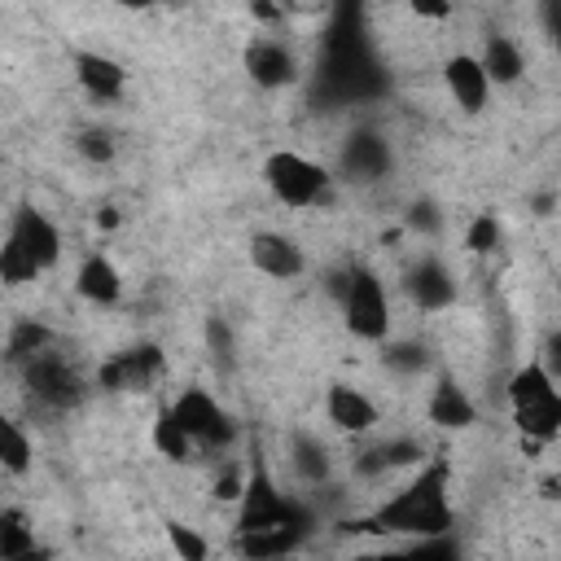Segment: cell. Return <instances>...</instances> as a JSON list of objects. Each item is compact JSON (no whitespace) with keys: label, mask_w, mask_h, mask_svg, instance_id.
<instances>
[{"label":"cell","mask_w":561,"mask_h":561,"mask_svg":"<svg viewBox=\"0 0 561 561\" xmlns=\"http://www.w3.org/2000/svg\"><path fill=\"white\" fill-rule=\"evenodd\" d=\"M451 504H447V460L421 465V473L390 495L377 513L351 522L346 530H373V535H416V539H443L451 535Z\"/></svg>","instance_id":"cell-1"},{"label":"cell","mask_w":561,"mask_h":561,"mask_svg":"<svg viewBox=\"0 0 561 561\" xmlns=\"http://www.w3.org/2000/svg\"><path fill=\"white\" fill-rule=\"evenodd\" d=\"M280 526H311V522L289 495L276 491V482L267 473V460H263V447L250 443V473H245V486H241V500H237V535L280 530Z\"/></svg>","instance_id":"cell-2"},{"label":"cell","mask_w":561,"mask_h":561,"mask_svg":"<svg viewBox=\"0 0 561 561\" xmlns=\"http://www.w3.org/2000/svg\"><path fill=\"white\" fill-rule=\"evenodd\" d=\"M324 92L329 96H364V92H377L373 48H368L364 31L351 26L346 13H342V26L329 35V48H324Z\"/></svg>","instance_id":"cell-3"},{"label":"cell","mask_w":561,"mask_h":561,"mask_svg":"<svg viewBox=\"0 0 561 561\" xmlns=\"http://www.w3.org/2000/svg\"><path fill=\"white\" fill-rule=\"evenodd\" d=\"M18 368H22L26 399H31L35 408H44V412H70V408H79L83 394H88V381H83L79 364H70V359H66L61 351H53V346H44L39 355H31V359L18 364Z\"/></svg>","instance_id":"cell-4"},{"label":"cell","mask_w":561,"mask_h":561,"mask_svg":"<svg viewBox=\"0 0 561 561\" xmlns=\"http://www.w3.org/2000/svg\"><path fill=\"white\" fill-rule=\"evenodd\" d=\"M263 180L285 206H298V210L302 206H324L333 197L324 167H316V162H307L302 153H289V149H280L263 162Z\"/></svg>","instance_id":"cell-5"},{"label":"cell","mask_w":561,"mask_h":561,"mask_svg":"<svg viewBox=\"0 0 561 561\" xmlns=\"http://www.w3.org/2000/svg\"><path fill=\"white\" fill-rule=\"evenodd\" d=\"M342 302V320L355 337L364 342H386L390 333V307H386V289L377 280V272L368 267H351V285L337 298Z\"/></svg>","instance_id":"cell-6"},{"label":"cell","mask_w":561,"mask_h":561,"mask_svg":"<svg viewBox=\"0 0 561 561\" xmlns=\"http://www.w3.org/2000/svg\"><path fill=\"white\" fill-rule=\"evenodd\" d=\"M171 416L180 421V430L188 434V443H202V447H210V451H219V447H228L232 438H237V425H232V416L215 403V394H206L202 386H188L175 403H171Z\"/></svg>","instance_id":"cell-7"},{"label":"cell","mask_w":561,"mask_h":561,"mask_svg":"<svg viewBox=\"0 0 561 561\" xmlns=\"http://www.w3.org/2000/svg\"><path fill=\"white\" fill-rule=\"evenodd\" d=\"M162 373H167L162 351H158L153 342H136V346L118 351L114 359H105V364L96 368V381H101L105 390H153Z\"/></svg>","instance_id":"cell-8"},{"label":"cell","mask_w":561,"mask_h":561,"mask_svg":"<svg viewBox=\"0 0 561 561\" xmlns=\"http://www.w3.org/2000/svg\"><path fill=\"white\" fill-rule=\"evenodd\" d=\"M9 241L44 272V267H53L57 259H61V232L48 224V215H39L31 202H22L18 206V215H13V228H9Z\"/></svg>","instance_id":"cell-9"},{"label":"cell","mask_w":561,"mask_h":561,"mask_svg":"<svg viewBox=\"0 0 561 561\" xmlns=\"http://www.w3.org/2000/svg\"><path fill=\"white\" fill-rule=\"evenodd\" d=\"M337 167H342V175L355 180V184L381 180V175L390 171V145H386V136H377V131H368V127L351 131L346 145H342V153H337Z\"/></svg>","instance_id":"cell-10"},{"label":"cell","mask_w":561,"mask_h":561,"mask_svg":"<svg viewBox=\"0 0 561 561\" xmlns=\"http://www.w3.org/2000/svg\"><path fill=\"white\" fill-rule=\"evenodd\" d=\"M250 263H254L263 276H272V280H294V276L307 267L298 241L285 237V232H254V237H250Z\"/></svg>","instance_id":"cell-11"},{"label":"cell","mask_w":561,"mask_h":561,"mask_svg":"<svg viewBox=\"0 0 561 561\" xmlns=\"http://www.w3.org/2000/svg\"><path fill=\"white\" fill-rule=\"evenodd\" d=\"M403 289H408V298H412L421 311H443V307L456 302V280H451V272H447L438 259L412 263L408 276H403Z\"/></svg>","instance_id":"cell-12"},{"label":"cell","mask_w":561,"mask_h":561,"mask_svg":"<svg viewBox=\"0 0 561 561\" xmlns=\"http://www.w3.org/2000/svg\"><path fill=\"white\" fill-rule=\"evenodd\" d=\"M245 75L259 88H285V83L298 79V61L280 39H254L245 48Z\"/></svg>","instance_id":"cell-13"},{"label":"cell","mask_w":561,"mask_h":561,"mask_svg":"<svg viewBox=\"0 0 561 561\" xmlns=\"http://www.w3.org/2000/svg\"><path fill=\"white\" fill-rule=\"evenodd\" d=\"M75 79H79V88L88 92V96H96V101H118L123 96V88H127V70L114 61V57H105V53H75Z\"/></svg>","instance_id":"cell-14"},{"label":"cell","mask_w":561,"mask_h":561,"mask_svg":"<svg viewBox=\"0 0 561 561\" xmlns=\"http://www.w3.org/2000/svg\"><path fill=\"white\" fill-rule=\"evenodd\" d=\"M443 79H447V92L456 96V105H460L465 114H478V110L486 105L491 83H486V75H482V66H478V57H469V53L447 57Z\"/></svg>","instance_id":"cell-15"},{"label":"cell","mask_w":561,"mask_h":561,"mask_svg":"<svg viewBox=\"0 0 561 561\" xmlns=\"http://www.w3.org/2000/svg\"><path fill=\"white\" fill-rule=\"evenodd\" d=\"M324 412H329V421H333L337 430H346V434H364V430L377 425V408H373V399L359 394V390L346 386V381H333V386H329V394H324Z\"/></svg>","instance_id":"cell-16"},{"label":"cell","mask_w":561,"mask_h":561,"mask_svg":"<svg viewBox=\"0 0 561 561\" xmlns=\"http://www.w3.org/2000/svg\"><path fill=\"white\" fill-rule=\"evenodd\" d=\"M430 421H434L438 430H469V425L478 421L473 399L456 386L451 373H438V386H434V394H430Z\"/></svg>","instance_id":"cell-17"},{"label":"cell","mask_w":561,"mask_h":561,"mask_svg":"<svg viewBox=\"0 0 561 561\" xmlns=\"http://www.w3.org/2000/svg\"><path fill=\"white\" fill-rule=\"evenodd\" d=\"M403 465H425V447L416 438H386L355 456V473H364V478H377V473L403 469Z\"/></svg>","instance_id":"cell-18"},{"label":"cell","mask_w":561,"mask_h":561,"mask_svg":"<svg viewBox=\"0 0 561 561\" xmlns=\"http://www.w3.org/2000/svg\"><path fill=\"white\" fill-rule=\"evenodd\" d=\"M307 539V526H280V530H254V535H237L232 548L245 561H276L285 552H294Z\"/></svg>","instance_id":"cell-19"},{"label":"cell","mask_w":561,"mask_h":561,"mask_svg":"<svg viewBox=\"0 0 561 561\" xmlns=\"http://www.w3.org/2000/svg\"><path fill=\"white\" fill-rule=\"evenodd\" d=\"M79 294L88 298V302H101V307H110V302H118V294H123V280H118V267L105 259V254H88L83 263H79Z\"/></svg>","instance_id":"cell-20"},{"label":"cell","mask_w":561,"mask_h":561,"mask_svg":"<svg viewBox=\"0 0 561 561\" xmlns=\"http://www.w3.org/2000/svg\"><path fill=\"white\" fill-rule=\"evenodd\" d=\"M478 66H482V75H486V83H517L522 79V48L508 39V35H486V44H482V57H478Z\"/></svg>","instance_id":"cell-21"},{"label":"cell","mask_w":561,"mask_h":561,"mask_svg":"<svg viewBox=\"0 0 561 561\" xmlns=\"http://www.w3.org/2000/svg\"><path fill=\"white\" fill-rule=\"evenodd\" d=\"M508 399H513V412H522V408H535V403H548V399H561V394H557L552 373L543 364H526V368L513 373Z\"/></svg>","instance_id":"cell-22"},{"label":"cell","mask_w":561,"mask_h":561,"mask_svg":"<svg viewBox=\"0 0 561 561\" xmlns=\"http://www.w3.org/2000/svg\"><path fill=\"white\" fill-rule=\"evenodd\" d=\"M381 364H386L390 373H399V377H416V373H425V368L434 364V355H430L425 342H416V337H399V342H386Z\"/></svg>","instance_id":"cell-23"},{"label":"cell","mask_w":561,"mask_h":561,"mask_svg":"<svg viewBox=\"0 0 561 561\" xmlns=\"http://www.w3.org/2000/svg\"><path fill=\"white\" fill-rule=\"evenodd\" d=\"M44 346H53V329L39 324V320H18V324L9 329V346H4V355H9V364H26V359L39 355Z\"/></svg>","instance_id":"cell-24"},{"label":"cell","mask_w":561,"mask_h":561,"mask_svg":"<svg viewBox=\"0 0 561 561\" xmlns=\"http://www.w3.org/2000/svg\"><path fill=\"white\" fill-rule=\"evenodd\" d=\"M289 451H294V469H298L302 482H329V451H324L320 438H311V434H294Z\"/></svg>","instance_id":"cell-25"},{"label":"cell","mask_w":561,"mask_h":561,"mask_svg":"<svg viewBox=\"0 0 561 561\" xmlns=\"http://www.w3.org/2000/svg\"><path fill=\"white\" fill-rule=\"evenodd\" d=\"M35 548V530L22 508H0V561H13Z\"/></svg>","instance_id":"cell-26"},{"label":"cell","mask_w":561,"mask_h":561,"mask_svg":"<svg viewBox=\"0 0 561 561\" xmlns=\"http://www.w3.org/2000/svg\"><path fill=\"white\" fill-rule=\"evenodd\" d=\"M513 421H517V430H522L526 438L548 443V438H557V430H561V399H548V403L522 408V412H513Z\"/></svg>","instance_id":"cell-27"},{"label":"cell","mask_w":561,"mask_h":561,"mask_svg":"<svg viewBox=\"0 0 561 561\" xmlns=\"http://www.w3.org/2000/svg\"><path fill=\"white\" fill-rule=\"evenodd\" d=\"M153 447H158L167 460H188V451H193L188 434H184L180 421L171 416V403L158 408V421H153Z\"/></svg>","instance_id":"cell-28"},{"label":"cell","mask_w":561,"mask_h":561,"mask_svg":"<svg viewBox=\"0 0 561 561\" xmlns=\"http://www.w3.org/2000/svg\"><path fill=\"white\" fill-rule=\"evenodd\" d=\"M0 469H9V473H26L31 469V443L9 416H0Z\"/></svg>","instance_id":"cell-29"},{"label":"cell","mask_w":561,"mask_h":561,"mask_svg":"<svg viewBox=\"0 0 561 561\" xmlns=\"http://www.w3.org/2000/svg\"><path fill=\"white\" fill-rule=\"evenodd\" d=\"M167 543L175 548V557L180 561H210V543H206V535L202 530H193L188 522H167Z\"/></svg>","instance_id":"cell-30"},{"label":"cell","mask_w":561,"mask_h":561,"mask_svg":"<svg viewBox=\"0 0 561 561\" xmlns=\"http://www.w3.org/2000/svg\"><path fill=\"white\" fill-rule=\"evenodd\" d=\"M39 276V267L13 245V241H4L0 245V285H26V280H35Z\"/></svg>","instance_id":"cell-31"},{"label":"cell","mask_w":561,"mask_h":561,"mask_svg":"<svg viewBox=\"0 0 561 561\" xmlns=\"http://www.w3.org/2000/svg\"><path fill=\"white\" fill-rule=\"evenodd\" d=\"M75 149H79V158H88V162H110V158H114V136H110L105 127H83V131L75 136Z\"/></svg>","instance_id":"cell-32"},{"label":"cell","mask_w":561,"mask_h":561,"mask_svg":"<svg viewBox=\"0 0 561 561\" xmlns=\"http://www.w3.org/2000/svg\"><path fill=\"white\" fill-rule=\"evenodd\" d=\"M206 346H210L215 364L228 373V368H232V329H228L224 316H210V320H206Z\"/></svg>","instance_id":"cell-33"},{"label":"cell","mask_w":561,"mask_h":561,"mask_svg":"<svg viewBox=\"0 0 561 561\" xmlns=\"http://www.w3.org/2000/svg\"><path fill=\"white\" fill-rule=\"evenodd\" d=\"M465 245H469L473 254H491V250L500 245V224H495V215H478V219L469 224V232H465Z\"/></svg>","instance_id":"cell-34"},{"label":"cell","mask_w":561,"mask_h":561,"mask_svg":"<svg viewBox=\"0 0 561 561\" xmlns=\"http://www.w3.org/2000/svg\"><path fill=\"white\" fill-rule=\"evenodd\" d=\"M403 561H460V552H456L451 535H443V539H421L416 548L403 552Z\"/></svg>","instance_id":"cell-35"},{"label":"cell","mask_w":561,"mask_h":561,"mask_svg":"<svg viewBox=\"0 0 561 561\" xmlns=\"http://www.w3.org/2000/svg\"><path fill=\"white\" fill-rule=\"evenodd\" d=\"M403 224L412 228V232H438V224H443V215H438V206L434 202H412L408 206V215H403Z\"/></svg>","instance_id":"cell-36"},{"label":"cell","mask_w":561,"mask_h":561,"mask_svg":"<svg viewBox=\"0 0 561 561\" xmlns=\"http://www.w3.org/2000/svg\"><path fill=\"white\" fill-rule=\"evenodd\" d=\"M241 486H245V473H241L237 465H228V469H219V478H215V500H241Z\"/></svg>","instance_id":"cell-37"},{"label":"cell","mask_w":561,"mask_h":561,"mask_svg":"<svg viewBox=\"0 0 561 561\" xmlns=\"http://www.w3.org/2000/svg\"><path fill=\"white\" fill-rule=\"evenodd\" d=\"M324 285H329V294H333V298H342V294H346V285H351V267H333V272L324 276Z\"/></svg>","instance_id":"cell-38"},{"label":"cell","mask_w":561,"mask_h":561,"mask_svg":"<svg viewBox=\"0 0 561 561\" xmlns=\"http://www.w3.org/2000/svg\"><path fill=\"white\" fill-rule=\"evenodd\" d=\"M412 13H416V18H447V13H451V4H434V0H416V4H412Z\"/></svg>","instance_id":"cell-39"},{"label":"cell","mask_w":561,"mask_h":561,"mask_svg":"<svg viewBox=\"0 0 561 561\" xmlns=\"http://www.w3.org/2000/svg\"><path fill=\"white\" fill-rule=\"evenodd\" d=\"M13 561H57V557H53L48 548H39V543H35L31 552H22V557H13Z\"/></svg>","instance_id":"cell-40"},{"label":"cell","mask_w":561,"mask_h":561,"mask_svg":"<svg viewBox=\"0 0 561 561\" xmlns=\"http://www.w3.org/2000/svg\"><path fill=\"white\" fill-rule=\"evenodd\" d=\"M96 224H101V228H118V210H114V206H105V210L96 215Z\"/></svg>","instance_id":"cell-41"},{"label":"cell","mask_w":561,"mask_h":561,"mask_svg":"<svg viewBox=\"0 0 561 561\" xmlns=\"http://www.w3.org/2000/svg\"><path fill=\"white\" fill-rule=\"evenodd\" d=\"M254 18H267V22H280V9H272V4H254Z\"/></svg>","instance_id":"cell-42"}]
</instances>
